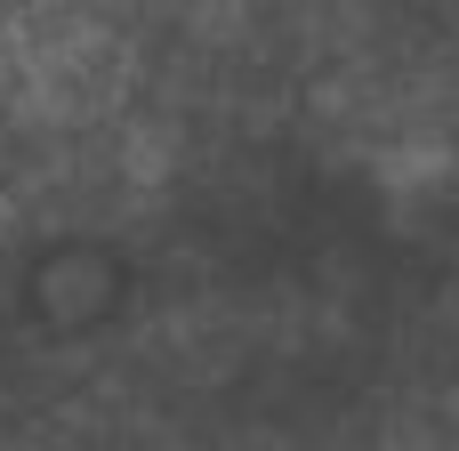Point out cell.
<instances>
[{
    "mask_svg": "<svg viewBox=\"0 0 459 451\" xmlns=\"http://www.w3.org/2000/svg\"><path fill=\"white\" fill-rule=\"evenodd\" d=\"M0 451H459V0H234L0 226Z\"/></svg>",
    "mask_w": 459,
    "mask_h": 451,
    "instance_id": "1",
    "label": "cell"
}]
</instances>
